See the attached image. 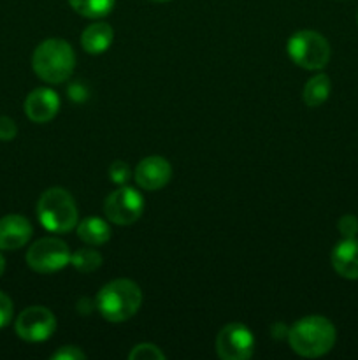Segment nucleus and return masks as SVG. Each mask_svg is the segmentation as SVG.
<instances>
[{
    "label": "nucleus",
    "mask_w": 358,
    "mask_h": 360,
    "mask_svg": "<svg viewBox=\"0 0 358 360\" xmlns=\"http://www.w3.org/2000/svg\"><path fill=\"white\" fill-rule=\"evenodd\" d=\"M288 341L291 350L302 357H321L336 345V327L325 316H305L291 327Z\"/></svg>",
    "instance_id": "obj_1"
},
{
    "label": "nucleus",
    "mask_w": 358,
    "mask_h": 360,
    "mask_svg": "<svg viewBox=\"0 0 358 360\" xmlns=\"http://www.w3.org/2000/svg\"><path fill=\"white\" fill-rule=\"evenodd\" d=\"M32 65L42 81L60 84L72 76L76 55L72 51V46L63 39H48L37 46Z\"/></svg>",
    "instance_id": "obj_2"
},
{
    "label": "nucleus",
    "mask_w": 358,
    "mask_h": 360,
    "mask_svg": "<svg viewBox=\"0 0 358 360\" xmlns=\"http://www.w3.org/2000/svg\"><path fill=\"white\" fill-rule=\"evenodd\" d=\"M142 294L130 280H114L105 285L97 295V308L107 322L119 323L132 319L140 308Z\"/></svg>",
    "instance_id": "obj_3"
},
{
    "label": "nucleus",
    "mask_w": 358,
    "mask_h": 360,
    "mask_svg": "<svg viewBox=\"0 0 358 360\" xmlns=\"http://www.w3.org/2000/svg\"><path fill=\"white\" fill-rule=\"evenodd\" d=\"M37 217L46 231L63 234L77 225L76 202L67 190L49 188L39 199Z\"/></svg>",
    "instance_id": "obj_4"
},
{
    "label": "nucleus",
    "mask_w": 358,
    "mask_h": 360,
    "mask_svg": "<svg viewBox=\"0 0 358 360\" xmlns=\"http://www.w3.org/2000/svg\"><path fill=\"white\" fill-rule=\"evenodd\" d=\"M288 56L298 67L307 70H319L329 63L330 44L321 34L312 30H300L288 41Z\"/></svg>",
    "instance_id": "obj_5"
},
{
    "label": "nucleus",
    "mask_w": 358,
    "mask_h": 360,
    "mask_svg": "<svg viewBox=\"0 0 358 360\" xmlns=\"http://www.w3.org/2000/svg\"><path fill=\"white\" fill-rule=\"evenodd\" d=\"M27 264L35 273L49 274L63 269L70 264L69 246L56 238H42L35 241L27 252Z\"/></svg>",
    "instance_id": "obj_6"
},
{
    "label": "nucleus",
    "mask_w": 358,
    "mask_h": 360,
    "mask_svg": "<svg viewBox=\"0 0 358 360\" xmlns=\"http://www.w3.org/2000/svg\"><path fill=\"white\" fill-rule=\"evenodd\" d=\"M144 211V199L130 186L114 190L104 202V213L116 225H132Z\"/></svg>",
    "instance_id": "obj_7"
},
{
    "label": "nucleus",
    "mask_w": 358,
    "mask_h": 360,
    "mask_svg": "<svg viewBox=\"0 0 358 360\" xmlns=\"http://www.w3.org/2000/svg\"><path fill=\"white\" fill-rule=\"evenodd\" d=\"M255 350V338L242 323H228L216 338V354L223 360H246Z\"/></svg>",
    "instance_id": "obj_8"
},
{
    "label": "nucleus",
    "mask_w": 358,
    "mask_h": 360,
    "mask_svg": "<svg viewBox=\"0 0 358 360\" xmlns=\"http://www.w3.org/2000/svg\"><path fill=\"white\" fill-rule=\"evenodd\" d=\"M56 329L55 315L42 306H30L16 320V334L30 343L46 341Z\"/></svg>",
    "instance_id": "obj_9"
},
{
    "label": "nucleus",
    "mask_w": 358,
    "mask_h": 360,
    "mask_svg": "<svg viewBox=\"0 0 358 360\" xmlns=\"http://www.w3.org/2000/svg\"><path fill=\"white\" fill-rule=\"evenodd\" d=\"M172 167L165 158L147 157L137 164L135 181L144 190H160L171 181Z\"/></svg>",
    "instance_id": "obj_10"
},
{
    "label": "nucleus",
    "mask_w": 358,
    "mask_h": 360,
    "mask_svg": "<svg viewBox=\"0 0 358 360\" xmlns=\"http://www.w3.org/2000/svg\"><path fill=\"white\" fill-rule=\"evenodd\" d=\"M30 221L21 214H7L0 218V250H20L32 238Z\"/></svg>",
    "instance_id": "obj_11"
},
{
    "label": "nucleus",
    "mask_w": 358,
    "mask_h": 360,
    "mask_svg": "<svg viewBox=\"0 0 358 360\" xmlns=\"http://www.w3.org/2000/svg\"><path fill=\"white\" fill-rule=\"evenodd\" d=\"M60 109V98L49 88H37L28 94L25 101V112L34 123H48Z\"/></svg>",
    "instance_id": "obj_12"
},
{
    "label": "nucleus",
    "mask_w": 358,
    "mask_h": 360,
    "mask_svg": "<svg viewBox=\"0 0 358 360\" xmlns=\"http://www.w3.org/2000/svg\"><path fill=\"white\" fill-rule=\"evenodd\" d=\"M332 266L339 276L346 280H358V241L346 238L337 243L332 252Z\"/></svg>",
    "instance_id": "obj_13"
},
{
    "label": "nucleus",
    "mask_w": 358,
    "mask_h": 360,
    "mask_svg": "<svg viewBox=\"0 0 358 360\" xmlns=\"http://www.w3.org/2000/svg\"><path fill=\"white\" fill-rule=\"evenodd\" d=\"M112 37H114V32H112L111 25L104 23V21L91 23L81 35V46L90 55H100L112 44Z\"/></svg>",
    "instance_id": "obj_14"
},
{
    "label": "nucleus",
    "mask_w": 358,
    "mask_h": 360,
    "mask_svg": "<svg viewBox=\"0 0 358 360\" xmlns=\"http://www.w3.org/2000/svg\"><path fill=\"white\" fill-rule=\"evenodd\" d=\"M77 238L91 246L104 245L111 238V227L102 218L88 217L81 220V224L77 225Z\"/></svg>",
    "instance_id": "obj_15"
},
{
    "label": "nucleus",
    "mask_w": 358,
    "mask_h": 360,
    "mask_svg": "<svg viewBox=\"0 0 358 360\" xmlns=\"http://www.w3.org/2000/svg\"><path fill=\"white\" fill-rule=\"evenodd\" d=\"M330 86L332 84H330L329 76L326 74H318V76L311 77L307 81V84L304 86L302 98H304V102L309 108H318V105H321L329 98Z\"/></svg>",
    "instance_id": "obj_16"
},
{
    "label": "nucleus",
    "mask_w": 358,
    "mask_h": 360,
    "mask_svg": "<svg viewBox=\"0 0 358 360\" xmlns=\"http://www.w3.org/2000/svg\"><path fill=\"white\" fill-rule=\"evenodd\" d=\"M72 9L84 18L107 16L114 7V0H69Z\"/></svg>",
    "instance_id": "obj_17"
},
{
    "label": "nucleus",
    "mask_w": 358,
    "mask_h": 360,
    "mask_svg": "<svg viewBox=\"0 0 358 360\" xmlns=\"http://www.w3.org/2000/svg\"><path fill=\"white\" fill-rule=\"evenodd\" d=\"M70 264L81 273H91L102 266V255L91 248L77 250L74 255H70Z\"/></svg>",
    "instance_id": "obj_18"
},
{
    "label": "nucleus",
    "mask_w": 358,
    "mask_h": 360,
    "mask_svg": "<svg viewBox=\"0 0 358 360\" xmlns=\"http://www.w3.org/2000/svg\"><path fill=\"white\" fill-rule=\"evenodd\" d=\"M130 360H164L165 355L164 352H160V348L154 347V345L142 343L137 345L128 355Z\"/></svg>",
    "instance_id": "obj_19"
},
{
    "label": "nucleus",
    "mask_w": 358,
    "mask_h": 360,
    "mask_svg": "<svg viewBox=\"0 0 358 360\" xmlns=\"http://www.w3.org/2000/svg\"><path fill=\"white\" fill-rule=\"evenodd\" d=\"M337 229H339L344 238H354L358 234V218L353 217V214H346L339 220Z\"/></svg>",
    "instance_id": "obj_20"
},
{
    "label": "nucleus",
    "mask_w": 358,
    "mask_h": 360,
    "mask_svg": "<svg viewBox=\"0 0 358 360\" xmlns=\"http://www.w3.org/2000/svg\"><path fill=\"white\" fill-rule=\"evenodd\" d=\"M109 176L116 185H125L130 178V169L125 162H114L109 169Z\"/></svg>",
    "instance_id": "obj_21"
},
{
    "label": "nucleus",
    "mask_w": 358,
    "mask_h": 360,
    "mask_svg": "<svg viewBox=\"0 0 358 360\" xmlns=\"http://www.w3.org/2000/svg\"><path fill=\"white\" fill-rule=\"evenodd\" d=\"M18 134V127L9 116H0V141H13Z\"/></svg>",
    "instance_id": "obj_22"
},
{
    "label": "nucleus",
    "mask_w": 358,
    "mask_h": 360,
    "mask_svg": "<svg viewBox=\"0 0 358 360\" xmlns=\"http://www.w3.org/2000/svg\"><path fill=\"white\" fill-rule=\"evenodd\" d=\"M13 319V301L0 292V329L6 327Z\"/></svg>",
    "instance_id": "obj_23"
},
{
    "label": "nucleus",
    "mask_w": 358,
    "mask_h": 360,
    "mask_svg": "<svg viewBox=\"0 0 358 360\" xmlns=\"http://www.w3.org/2000/svg\"><path fill=\"white\" fill-rule=\"evenodd\" d=\"M51 359H55V360H84L86 359V355H84L77 347H63L62 350L56 352Z\"/></svg>",
    "instance_id": "obj_24"
},
{
    "label": "nucleus",
    "mask_w": 358,
    "mask_h": 360,
    "mask_svg": "<svg viewBox=\"0 0 358 360\" xmlns=\"http://www.w3.org/2000/svg\"><path fill=\"white\" fill-rule=\"evenodd\" d=\"M4 271H6V259H4L2 253H0V276L4 274Z\"/></svg>",
    "instance_id": "obj_25"
},
{
    "label": "nucleus",
    "mask_w": 358,
    "mask_h": 360,
    "mask_svg": "<svg viewBox=\"0 0 358 360\" xmlns=\"http://www.w3.org/2000/svg\"><path fill=\"white\" fill-rule=\"evenodd\" d=\"M153 2H168V0H153Z\"/></svg>",
    "instance_id": "obj_26"
},
{
    "label": "nucleus",
    "mask_w": 358,
    "mask_h": 360,
    "mask_svg": "<svg viewBox=\"0 0 358 360\" xmlns=\"http://www.w3.org/2000/svg\"><path fill=\"white\" fill-rule=\"evenodd\" d=\"M357 21H358V16H357Z\"/></svg>",
    "instance_id": "obj_27"
}]
</instances>
